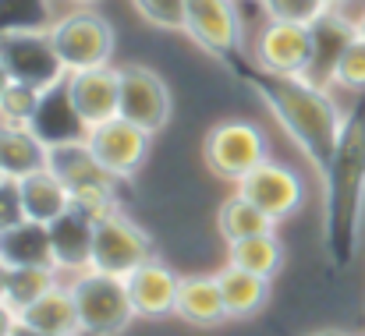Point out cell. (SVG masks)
I'll use <instances>...</instances> for the list:
<instances>
[{"label": "cell", "mask_w": 365, "mask_h": 336, "mask_svg": "<svg viewBox=\"0 0 365 336\" xmlns=\"http://www.w3.org/2000/svg\"><path fill=\"white\" fill-rule=\"evenodd\" d=\"M242 78L252 85V93L269 107V113L277 117V124L284 127V135L302 149V156L316 167L327 170L337 142L344 135V113L334 103L330 89L312 85L302 75H273L255 68H245Z\"/></svg>", "instance_id": "obj_1"}, {"label": "cell", "mask_w": 365, "mask_h": 336, "mask_svg": "<svg viewBox=\"0 0 365 336\" xmlns=\"http://www.w3.org/2000/svg\"><path fill=\"white\" fill-rule=\"evenodd\" d=\"M323 230L337 266H348L359 248V230L365 216V100L348 113L344 135L330 167L323 170Z\"/></svg>", "instance_id": "obj_2"}, {"label": "cell", "mask_w": 365, "mask_h": 336, "mask_svg": "<svg viewBox=\"0 0 365 336\" xmlns=\"http://www.w3.org/2000/svg\"><path fill=\"white\" fill-rule=\"evenodd\" d=\"M46 167L64 181V188L71 191V206L89 213L93 220H103L107 213L118 209V177H110L100 159L93 156L86 135L82 138H64V142H50V159Z\"/></svg>", "instance_id": "obj_3"}, {"label": "cell", "mask_w": 365, "mask_h": 336, "mask_svg": "<svg viewBox=\"0 0 365 336\" xmlns=\"http://www.w3.org/2000/svg\"><path fill=\"white\" fill-rule=\"evenodd\" d=\"M75 305H78V322H82V336H118L131 326L135 308L128 298L121 276L100 273V269H82L71 273L68 280Z\"/></svg>", "instance_id": "obj_4"}, {"label": "cell", "mask_w": 365, "mask_h": 336, "mask_svg": "<svg viewBox=\"0 0 365 336\" xmlns=\"http://www.w3.org/2000/svg\"><path fill=\"white\" fill-rule=\"evenodd\" d=\"M0 61L14 82H25L39 93H53L68 78V68L53 50L50 28H7V32H0Z\"/></svg>", "instance_id": "obj_5"}, {"label": "cell", "mask_w": 365, "mask_h": 336, "mask_svg": "<svg viewBox=\"0 0 365 336\" xmlns=\"http://www.w3.org/2000/svg\"><path fill=\"white\" fill-rule=\"evenodd\" d=\"M50 39L57 57L64 61L68 71H82V68H103L114 57V25L93 11V7H78L61 14L50 25Z\"/></svg>", "instance_id": "obj_6"}, {"label": "cell", "mask_w": 365, "mask_h": 336, "mask_svg": "<svg viewBox=\"0 0 365 336\" xmlns=\"http://www.w3.org/2000/svg\"><path fill=\"white\" fill-rule=\"evenodd\" d=\"M269 159V142L259 124L252 120H220L206 135V167L220 177L238 184L259 163Z\"/></svg>", "instance_id": "obj_7"}, {"label": "cell", "mask_w": 365, "mask_h": 336, "mask_svg": "<svg viewBox=\"0 0 365 336\" xmlns=\"http://www.w3.org/2000/svg\"><path fill=\"white\" fill-rule=\"evenodd\" d=\"M145 258H153V241L135 220H128L121 209L107 213L103 220H96L93 233V269L110 273V276H128L135 266H142Z\"/></svg>", "instance_id": "obj_8"}, {"label": "cell", "mask_w": 365, "mask_h": 336, "mask_svg": "<svg viewBox=\"0 0 365 336\" xmlns=\"http://www.w3.org/2000/svg\"><path fill=\"white\" fill-rule=\"evenodd\" d=\"M149 138L153 135L145 127L124 120L121 113L110 117V120H103V124H96L93 131H86V142H89L93 156L118 181H131L142 170V163L149 156Z\"/></svg>", "instance_id": "obj_9"}, {"label": "cell", "mask_w": 365, "mask_h": 336, "mask_svg": "<svg viewBox=\"0 0 365 336\" xmlns=\"http://www.w3.org/2000/svg\"><path fill=\"white\" fill-rule=\"evenodd\" d=\"M238 195H245L252 206H259L266 216L280 224L305 206V181L294 167L266 159L238 181Z\"/></svg>", "instance_id": "obj_10"}, {"label": "cell", "mask_w": 365, "mask_h": 336, "mask_svg": "<svg viewBox=\"0 0 365 336\" xmlns=\"http://www.w3.org/2000/svg\"><path fill=\"white\" fill-rule=\"evenodd\" d=\"M61 89H64L71 110L82 120L86 131H93L96 124H103V120L121 113V68L103 64V68L68 71Z\"/></svg>", "instance_id": "obj_11"}, {"label": "cell", "mask_w": 365, "mask_h": 336, "mask_svg": "<svg viewBox=\"0 0 365 336\" xmlns=\"http://www.w3.org/2000/svg\"><path fill=\"white\" fill-rule=\"evenodd\" d=\"M206 53L227 61L242 50L238 0H185V28Z\"/></svg>", "instance_id": "obj_12"}, {"label": "cell", "mask_w": 365, "mask_h": 336, "mask_svg": "<svg viewBox=\"0 0 365 336\" xmlns=\"http://www.w3.org/2000/svg\"><path fill=\"white\" fill-rule=\"evenodd\" d=\"M255 64L273 75H305L312 61V25L294 21H266L255 32Z\"/></svg>", "instance_id": "obj_13"}, {"label": "cell", "mask_w": 365, "mask_h": 336, "mask_svg": "<svg viewBox=\"0 0 365 336\" xmlns=\"http://www.w3.org/2000/svg\"><path fill=\"white\" fill-rule=\"evenodd\" d=\"M121 117L145 127L149 135L163 131L167 120H170V89L167 82L142 68V64H131L121 68Z\"/></svg>", "instance_id": "obj_14"}, {"label": "cell", "mask_w": 365, "mask_h": 336, "mask_svg": "<svg viewBox=\"0 0 365 336\" xmlns=\"http://www.w3.org/2000/svg\"><path fill=\"white\" fill-rule=\"evenodd\" d=\"M124 287H128L135 319H167V315H174L181 276L153 255L124 276Z\"/></svg>", "instance_id": "obj_15"}, {"label": "cell", "mask_w": 365, "mask_h": 336, "mask_svg": "<svg viewBox=\"0 0 365 336\" xmlns=\"http://www.w3.org/2000/svg\"><path fill=\"white\" fill-rule=\"evenodd\" d=\"M359 18H348L341 7H330L319 21H312V61L305 68L302 78H309L312 85L330 89L334 85V71L341 53L351 46V39L359 36Z\"/></svg>", "instance_id": "obj_16"}, {"label": "cell", "mask_w": 365, "mask_h": 336, "mask_svg": "<svg viewBox=\"0 0 365 336\" xmlns=\"http://www.w3.org/2000/svg\"><path fill=\"white\" fill-rule=\"evenodd\" d=\"M93 233H96V220L82 209H68L64 216H57L50 224V248H53V266L71 276L93 266Z\"/></svg>", "instance_id": "obj_17"}, {"label": "cell", "mask_w": 365, "mask_h": 336, "mask_svg": "<svg viewBox=\"0 0 365 336\" xmlns=\"http://www.w3.org/2000/svg\"><path fill=\"white\" fill-rule=\"evenodd\" d=\"M50 159V142L32 124H4L0 120V167L7 177L21 181L43 170Z\"/></svg>", "instance_id": "obj_18"}, {"label": "cell", "mask_w": 365, "mask_h": 336, "mask_svg": "<svg viewBox=\"0 0 365 336\" xmlns=\"http://www.w3.org/2000/svg\"><path fill=\"white\" fill-rule=\"evenodd\" d=\"M21 326H32L39 333H53V336H82V322H78V305L75 294L64 283H57L53 290H46L39 301H32L29 308L18 312Z\"/></svg>", "instance_id": "obj_19"}, {"label": "cell", "mask_w": 365, "mask_h": 336, "mask_svg": "<svg viewBox=\"0 0 365 336\" xmlns=\"http://www.w3.org/2000/svg\"><path fill=\"white\" fill-rule=\"evenodd\" d=\"M174 315L181 322H192V326H217V322H224L227 308H224L220 280L217 276H185L181 287H178Z\"/></svg>", "instance_id": "obj_20"}, {"label": "cell", "mask_w": 365, "mask_h": 336, "mask_svg": "<svg viewBox=\"0 0 365 336\" xmlns=\"http://www.w3.org/2000/svg\"><path fill=\"white\" fill-rule=\"evenodd\" d=\"M18 188H21L25 216H29V220H36V224L50 226L57 216H64V213L71 209V191L64 188V181H61L50 167H43V170H36V174L21 177V181H18Z\"/></svg>", "instance_id": "obj_21"}, {"label": "cell", "mask_w": 365, "mask_h": 336, "mask_svg": "<svg viewBox=\"0 0 365 336\" xmlns=\"http://www.w3.org/2000/svg\"><path fill=\"white\" fill-rule=\"evenodd\" d=\"M0 262L11 266H53V248H50V226L25 220L0 233Z\"/></svg>", "instance_id": "obj_22"}, {"label": "cell", "mask_w": 365, "mask_h": 336, "mask_svg": "<svg viewBox=\"0 0 365 336\" xmlns=\"http://www.w3.org/2000/svg\"><path fill=\"white\" fill-rule=\"evenodd\" d=\"M217 280H220V290H224L227 319H248V315H255L266 305V298H269V280L248 273V269L235 266V262H227L217 273Z\"/></svg>", "instance_id": "obj_23"}, {"label": "cell", "mask_w": 365, "mask_h": 336, "mask_svg": "<svg viewBox=\"0 0 365 336\" xmlns=\"http://www.w3.org/2000/svg\"><path fill=\"white\" fill-rule=\"evenodd\" d=\"M57 283H64V273L57 266H11L7 269V290H4V301L21 312L29 308L32 301H39L46 290H53Z\"/></svg>", "instance_id": "obj_24"}, {"label": "cell", "mask_w": 365, "mask_h": 336, "mask_svg": "<svg viewBox=\"0 0 365 336\" xmlns=\"http://www.w3.org/2000/svg\"><path fill=\"white\" fill-rule=\"evenodd\" d=\"M227 248H231L227 262L242 266V269L255 273V276H266V280H273L280 273V266H284V244L277 241L273 230L269 233H255V237H242V241H235Z\"/></svg>", "instance_id": "obj_25"}, {"label": "cell", "mask_w": 365, "mask_h": 336, "mask_svg": "<svg viewBox=\"0 0 365 336\" xmlns=\"http://www.w3.org/2000/svg\"><path fill=\"white\" fill-rule=\"evenodd\" d=\"M277 226L273 216H266L259 206H252L245 195H231L224 206H220V213H217V230H220V237L227 241V244H235V241H242V237H255V233H269Z\"/></svg>", "instance_id": "obj_26"}, {"label": "cell", "mask_w": 365, "mask_h": 336, "mask_svg": "<svg viewBox=\"0 0 365 336\" xmlns=\"http://www.w3.org/2000/svg\"><path fill=\"white\" fill-rule=\"evenodd\" d=\"M46 93L25 85V82H11L7 93L0 96V120L4 124H32L39 110H43Z\"/></svg>", "instance_id": "obj_27"}, {"label": "cell", "mask_w": 365, "mask_h": 336, "mask_svg": "<svg viewBox=\"0 0 365 336\" xmlns=\"http://www.w3.org/2000/svg\"><path fill=\"white\" fill-rule=\"evenodd\" d=\"M266 18L273 21H294V25H312L319 21L330 7L323 0H259Z\"/></svg>", "instance_id": "obj_28"}, {"label": "cell", "mask_w": 365, "mask_h": 336, "mask_svg": "<svg viewBox=\"0 0 365 336\" xmlns=\"http://www.w3.org/2000/svg\"><path fill=\"white\" fill-rule=\"evenodd\" d=\"M334 85L348 89V93H365V39L355 36L351 46L341 53L337 71H334Z\"/></svg>", "instance_id": "obj_29"}, {"label": "cell", "mask_w": 365, "mask_h": 336, "mask_svg": "<svg viewBox=\"0 0 365 336\" xmlns=\"http://www.w3.org/2000/svg\"><path fill=\"white\" fill-rule=\"evenodd\" d=\"M131 4L156 28H167V32L185 28V0H131Z\"/></svg>", "instance_id": "obj_30"}, {"label": "cell", "mask_w": 365, "mask_h": 336, "mask_svg": "<svg viewBox=\"0 0 365 336\" xmlns=\"http://www.w3.org/2000/svg\"><path fill=\"white\" fill-rule=\"evenodd\" d=\"M25 206H21V188L14 177H4L0 181V233L11 230V226L25 224Z\"/></svg>", "instance_id": "obj_31"}, {"label": "cell", "mask_w": 365, "mask_h": 336, "mask_svg": "<svg viewBox=\"0 0 365 336\" xmlns=\"http://www.w3.org/2000/svg\"><path fill=\"white\" fill-rule=\"evenodd\" d=\"M14 330H18V312L0 298V336H14Z\"/></svg>", "instance_id": "obj_32"}, {"label": "cell", "mask_w": 365, "mask_h": 336, "mask_svg": "<svg viewBox=\"0 0 365 336\" xmlns=\"http://www.w3.org/2000/svg\"><path fill=\"white\" fill-rule=\"evenodd\" d=\"M11 82H14V78H11V71L4 68V61H0V96L7 93V85H11Z\"/></svg>", "instance_id": "obj_33"}, {"label": "cell", "mask_w": 365, "mask_h": 336, "mask_svg": "<svg viewBox=\"0 0 365 336\" xmlns=\"http://www.w3.org/2000/svg\"><path fill=\"white\" fill-rule=\"evenodd\" d=\"M14 336H53V333H39V330H32V326H21V322H18Z\"/></svg>", "instance_id": "obj_34"}, {"label": "cell", "mask_w": 365, "mask_h": 336, "mask_svg": "<svg viewBox=\"0 0 365 336\" xmlns=\"http://www.w3.org/2000/svg\"><path fill=\"white\" fill-rule=\"evenodd\" d=\"M4 290H7V266L0 262V298H4Z\"/></svg>", "instance_id": "obj_35"}, {"label": "cell", "mask_w": 365, "mask_h": 336, "mask_svg": "<svg viewBox=\"0 0 365 336\" xmlns=\"http://www.w3.org/2000/svg\"><path fill=\"white\" fill-rule=\"evenodd\" d=\"M309 336H348V333H341V330H319V333H309Z\"/></svg>", "instance_id": "obj_36"}, {"label": "cell", "mask_w": 365, "mask_h": 336, "mask_svg": "<svg viewBox=\"0 0 365 336\" xmlns=\"http://www.w3.org/2000/svg\"><path fill=\"white\" fill-rule=\"evenodd\" d=\"M68 4H75V7H93V4H100V0H68Z\"/></svg>", "instance_id": "obj_37"}, {"label": "cell", "mask_w": 365, "mask_h": 336, "mask_svg": "<svg viewBox=\"0 0 365 336\" xmlns=\"http://www.w3.org/2000/svg\"><path fill=\"white\" fill-rule=\"evenodd\" d=\"M355 25H359V36H362V39H365V11H362V14H359V21H355Z\"/></svg>", "instance_id": "obj_38"}, {"label": "cell", "mask_w": 365, "mask_h": 336, "mask_svg": "<svg viewBox=\"0 0 365 336\" xmlns=\"http://www.w3.org/2000/svg\"><path fill=\"white\" fill-rule=\"evenodd\" d=\"M327 7H337V4H348V0H323Z\"/></svg>", "instance_id": "obj_39"}, {"label": "cell", "mask_w": 365, "mask_h": 336, "mask_svg": "<svg viewBox=\"0 0 365 336\" xmlns=\"http://www.w3.org/2000/svg\"><path fill=\"white\" fill-rule=\"evenodd\" d=\"M4 177H7V174H4V167H0V181H4Z\"/></svg>", "instance_id": "obj_40"}]
</instances>
